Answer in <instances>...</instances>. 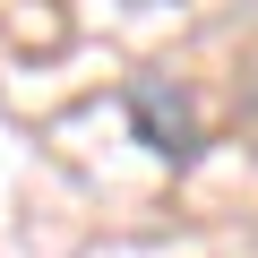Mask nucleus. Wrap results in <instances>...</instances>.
Listing matches in <instances>:
<instances>
[{"label":"nucleus","instance_id":"obj_1","mask_svg":"<svg viewBox=\"0 0 258 258\" xmlns=\"http://www.w3.org/2000/svg\"><path fill=\"white\" fill-rule=\"evenodd\" d=\"M120 120H129V138H138L155 164H172V172L207 155L198 95H189L181 78H164V69H147V78H129V86H120Z\"/></svg>","mask_w":258,"mask_h":258},{"label":"nucleus","instance_id":"obj_2","mask_svg":"<svg viewBox=\"0 0 258 258\" xmlns=\"http://www.w3.org/2000/svg\"><path fill=\"white\" fill-rule=\"evenodd\" d=\"M241 103H249V120H258V69H249V86H241Z\"/></svg>","mask_w":258,"mask_h":258}]
</instances>
